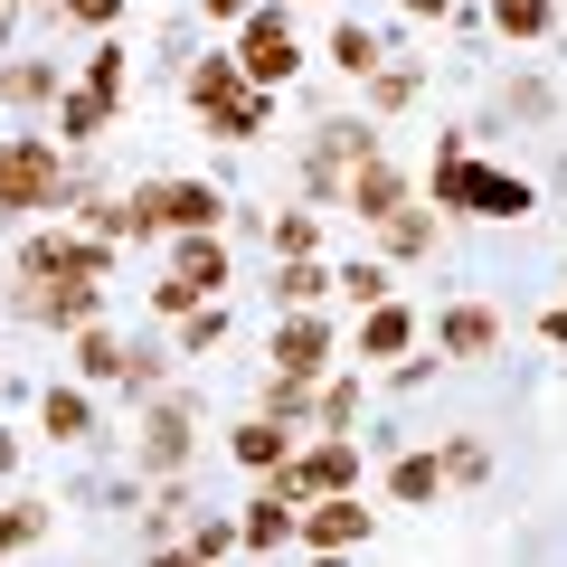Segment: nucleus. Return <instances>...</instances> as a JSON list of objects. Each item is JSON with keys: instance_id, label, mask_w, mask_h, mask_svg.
<instances>
[{"instance_id": "nucleus-1", "label": "nucleus", "mask_w": 567, "mask_h": 567, "mask_svg": "<svg viewBox=\"0 0 567 567\" xmlns=\"http://www.w3.org/2000/svg\"><path fill=\"white\" fill-rule=\"evenodd\" d=\"M181 227H218V189L208 181H142L123 199L114 237H181Z\"/></svg>"}, {"instance_id": "nucleus-2", "label": "nucleus", "mask_w": 567, "mask_h": 567, "mask_svg": "<svg viewBox=\"0 0 567 567\" xmlns=\"http://www.w3.org/2000/svg\"><path fill=\"white\" fill-rule=\"evenodd\" d=\"M58 199H76L58 152L48 142H0V208H58Z\"/></svg>"}, {"instance_id": "nucleus-3", "label": "nucleus", "mask_w": 567, "mask_h": 567, "mask_svg": "<svg viewBox=\"0 0 567 567\" xmlns=\"http://www.w3.org/2000/svg\"><path fill=\"white\" fill-rule=\"evenodd\" d=\"M435 199L483 208V218H520V208H529V189H520V181H502V171H483L473 152H454V142H445V162H435Z\"/></svg>"}, {"instance_id": "nucleus-4", "label": "nucleus", "mask_w": 567, "mask_h": 567, "mask_svg": "<svg viewBox=\"0 0 567 567\" xmlns=\"http://www.w3.org/2000/svg\"><path fill=\"white\" fill-rule=\"evenodd\" d=\"M189 104H199L208 123H227V133H256V123H265V85H246V66H237V58L189 66Z\"/></svg>"}, {"instance_id": "nucleus-5", "label": "nucleus", "mask_w": 567, "mask_h": 567, "mask_svg": "<svg viewBox=\"0 0 567 567\" xmlns=\"http://www.w3.org/2000/svg\"><path fill=\"white\" fill-rule=\"evenodd\" d=\"M360 483V454L350 445H312V454H284L275 473H265V492H284V502H331V492Z\"/></svg>"}, {"instance_id": "nucleus-6", "label": "nucleus", "mask_w": 567, "mask_h": 567, "mask_svg": "<svg viewBox=\"0 0 567 567\" xmlns=\"http://www.w3.org/2000/svg\"><path fill=\"white\" fill-rule=\"evenodd\" d=\"M95 284L104 275H20V312L48 331H85L95 322Z\"/></svg>"}, {"instance_id": "nucleus-7", "label": "nucleus", "mask_w": 567, "mask_h": 567, "mask_svg": "<svg viewBox=\"0 0 567 567\" xmlns=\"http://www.w3.org/2000/svg\"><path fill=\"white\" fill-rule=\"evenodd\" d=\"M237 66H246V85H284L293 76V20H284V10H246Z\"/></svg>"}, {"instance_id": "nucleus-8", "label": "nucleus", "mask_w": 567, "mask_h": 567, "mask_svg": "<svg viewBox=\"0 0 567 567\" xmlns=\"http://www.w3.org/2000/svg\"><path fill=\"white\" fill-rule=\"evenodd\" d=\"M303 539L322 548V558H331V548H360V539H369V511L350 502V492H331V502H303Z\"/></svg>"}, {"instance_id": "nucleus-9", "label": "nucleus", "mask_w": 567, "mask_h": 567, "mask_svg": "<svg viewBox=\"0 0 567 567\" xmlns=\"http://www.w3.org/2000/svg\"><path fill=\"white\" fill-rule=\"evenodd\" d=\"M142 464H152V473H181L189 464V406L181 398H162L152 416H142Z\"/></svg>"}, {"instance_id": "nucleus-10", "label": "nucleus", "mask_w": 567, "mask_h": 567, "mask_svg": "<svg viewBox=\"0 0 567 567\" xmlns=\"http://www.w3.org/2000/svg\"><path fill=\"white\" fill-rule=\"evenodd\" d=\"M322 360H331V322H322V312H293V322L275 331V369H303V379H322Z\"/></svg>"}, {"instance_id": "nucleus-11", "label": "nucleus", "mask_w": 567, "mask_h": 567, "mask_svg": "<svg viewBox=\"0 0 567 567\" xmlns=\"http://www.w3.org/2000/svg\"><path fill=\"white\" fill-rule=\"evenodd\" d=\"M104 237H29V275H104Z\"/></svg>"}, {"instance_id": "nucleus-12", "label": "nucleus", "mask_w": 567, "mask_h": 567, "mask_svg": "<svg viewBox=\"0 0 567 567\" xmlns=\"http://www.w3.org/2000/svg\"><path fill=\"white\" fill-rule=\"evenodd\" d=\"M171 275L199 284V293H208V284H227V237H218V227H181V256H171Z\"/></svg>"}, {"instance_id": "nucleus-13", "label": "nucleus", "mask_w": 567, "mask_h": 567, "mask_svg": "<svg viewBox=\"0 0 567 567\" xmlns=\"http://www.w3.org/2000/svg\"><path fill=\"white\" fill-rule=\"evenodd\" d=\"M227 454H237L246 473H275L293 445H284V425H275V416H256V425H237V435H227Z\"/></svg>"}, {"instance_id": "nucleus-14", "label": "nucleus", "mask_w": 567, "mask_h": 567, "mask_svg": "<svg viewBox=\"0 0 567 567\" xmlns=\"http://www.w3.org/2000/svg\"><path fill=\"white\" fill-rule=\"evenodd\" d=\"M341 189H350V199H360V208H369V218H388V208H398V199H406V181H398V171H388V162H379V152H369V162H360V171H350V181H341Z\"/></svg>"}, {"instance_id": "nucleus-15", "label": "nucleus", "mask_w": 567, "mask_h": 567, "mask_svg": "<svg viewBox=\"0 0 567 567\" xmlns=\"http://www.w3.org/2000/svg\"><path fill=\"white\" fill-rule=\"evenodd\" d=\"M293 529H303V520H293V502H284V492H265V502L237 520V539H246V548H284Z\"/></svg>"}, {"instance_id": "nucleus-16", "label": "nucleus", "mask_w": 567, "mask_h": 567, "mask_svg": "<svg viewBox=\"0 0 567 567\" xmlns=\"http://www.w3.org/2000/svg\"><path fill=\"white\" fill-rule=\"evenodd\" d=\"M39 416H48V435H58V445H85V435H95V406H85L76 388H48Z\"/></svg>"}, {"instance_id": "nucleus-17", "label": "nucleus", "mask_w": 567, "mask_h": 567, "mask_svg": "<svg viewBox=\"0 0 567 567\" xmlns=\"http://www.w3.org/2000/svg\"><path fill=\"white\" fill-rule=\"evenodd\" d=\"M379 246H388V256H425V246H435V218H425V208H388V218H379Z\"/></svg>"}, {"instance_id": "nucleus-18", "label": "nucleus", "mask_w": 567, "mask_h": 567, "mask_svg": "<svg viewBox=\"0 0 567 567\" xmlns=\"http://www.w3.org/2000/svg\"><path fill=\"white\" fill-rule=\"evenodd\" d=\"M406 331H416V322H406L398 303H379V312L360 322V350H369V360H406Z\"/></svg>"}, {"instance_id": "nucleus-19", "label": "nucleus", "mask_w": 567, "mask_h": 567, "mask_svg": "<svg viewBox=\"0 0 567 567\" xmlns=\"http://www.w3.org/2000/svg\"><path fill=\"white\" fill-rule=\"evenodd\" d=\"M388 492H398V502H435V492H445V464H435V454H406V464L388 473Z\"/></svg>"}, {"instance_id": "nucleus-20", "label": "nucleus", "mask_w": 567, "mask_h": 567, "mask_svg": "<svg viewBox=\"0 0 567 567\" xmlns=\"http://www.w3.org/2000/svg\"><path fill=\"white\" fill-rule=\"evenodd\" d=\"M492 29H502V39H539V29H548V0H492Z\"/></svg>"}, {"instance_id": "nucleus-21", "label": "nucleus", "mask_w": 567, "mask_h": 567, "mask_svg": "<svg viewBox=\"0 0 567 567\" xmlns=\"http://www.w3.org/2000/svg\"><path fill=\"white\" fill-rule=\"evenodd\" d=\"M303 406H312V379H303V369H284V379L265 388V416H275V425H293Z\"/></svg>"}, {"instance_id": "nucleus-22", "label": "nucleus", "mask_w": 567, "mask_h": 567, "mask_svg": "<svg viewBox=\"0 0 567 567\" xmlns=\"http://www.w3.org/2000/svg\"><path fill=\"white\" fill-rule=\"evenodd\" d=\"M0 95H10V104H58V66H10Z\"/></svg>"}, {"instance_id": "nucleus-23", "label": "nucleus", "mask_w": 567, "mask_h": 567, "mask_svg": "<svg viewBox=\"0 0 567 567\" xmlns=\"http://www.w3.org/2000/svg\"><path fill=\"white\" fill-rule=\"evenodd\" d=\"M123 76H133V66H123V48H104V58L85 66V95H95L104 114H114V104H123Z\"/></svg>"}, {"instance_id": "nucleus-24", "label": "nucleus", "mask_w": 567, "mask_h": 567, "mask_svg": "<svg viewBox=\"0 0 567 567\" xmlns=\"http://www.w3.org/2000/svg\"><path fill=\"white\" fill-rule=\"evenodd\" d=\"M435 464H445V483H483V473H492V454L473 445V435H454V445H435Z\"/></svg>"}, {"instance_id": "nucleus-25", "label": "nucleus", "mask_w": 567, "mask_h": 567, "mask_svg": "<svg viewBox=\"0 0 567 567\" xmlns=\"http://www.w3.org/2000/svg\"><path fill=\"white\" fill-rule=\"evenodd\" d=\"M445 350H464V360H473V350H492V312H445Z\"/></svg>"}, {"instance_id": "nucleus-26", "label": "nucleus", "mask_w": 567, "mask_h": 567, "mask_svg": "<svg viewBox=\"0 0 567 567\" xmlns=\"http://www.w3.org/2000/svg\"><path fill=\"white\" fill-rule=\"evenodd\" d=\"M76 360H85V379H123V350L104 341L95 322H85V341H76Z\"/></svg>"}, {"instance_id": "nucleus-27", "label": "nucleus", "mask_w": 567, "mask_h": 567, "mask_svg": "<svg viewBox=\"0 0 567 567\" xmlns=\"http://www.w3.org/2000/svg\"><path fill=\"white\" fill-rule=\"evenodd\" d=\"M152 312H162V322H189V312H199V284L162 275V293H152Z\"/></svg>"}, {"instance_id": "nucleus-28", "label": "nucleus", "mask_w": 567, "mask_h": 567, "mask_svg": "<svg viewBox=\"0 0 567 567\" xmlns=\"http://www.w3.org/2000/svg\"><path fill=\"white\" fill-rule=\"evenodd\" d=\"M331 58H341L350 76H369V66H379V39H369V29H341V39H331Z\"/></svg>"}, {"instance_id": "nucleus-29", "label": "nucleus", "mask_w": 567, "mask_h": 567, "mask_svg": "<svg viewBox=\"0 0 567 567\" xmlns=\"http://www.w3.org/2000/svg\"><path fill=\"white\" fill-rule=\"evenodd\" d=\"M284 303H322V265H312V256L284 265Z\"/></svg>"}, {"instance_id": "nucleus-30", "label": "nucleus", "mask_w": 567, "mask_h": 567, "mask_svg": "<svg viewBox=\"0 0 567 567\" xmlns=\"http://www.w3.org/2000/svg\"><path fill=\"white\" fill-rule=\"evenodd\" d=\"M218 341H227V312H208V303H199V312L181 322V350H218Z\"/></svg>"}, {"instance_id": "nucleus-31", "label": "nucleus", "mask_w": 567, "mask_h": 567, "mask_svg": "<svg viewBox=\"0 0 567 567\" xmlns=\"http://www.w3.org/2000/svg\"><path fill=\"white\" fill-rule=\"evenodd\" d=\"M275 246H284V256H312V246H322V227L293 208V218H275Z\"/></svg>"}, {"instance_id": "nucleus-32", "label": "nucleus", "mask_w": 567, "mask_h": 567, "mask_svg": "<svg viewBox=\"0 0 567 567\" xmlns=\"http://www.w3.org/2000/svg\"><path fill=\"white\" fill-rule=\"evenodd\" d=\"M58 123H66V133H95V123H104V104L76 85V95H58Z\"/></svg>"}, {"instance_id": "nucleus-33", "label": "nucleus", "mask_w": 567, "mask_h": 567, "mask_svg": "<svg viewBox=\"0 0 567 567\" xmlns=\"http://www.w3.org/2000/svg\"><path fill=\"white\" fill-rule=\"evenodd\" d=\"M39 539V511H0V558H10V548H29Z\"/></svg>"}, {"instance_id": "nucleus-34", "label": "nucleus", "mask_w": 567, "mask_h": 567, "mask_svg": "<svg viewBox=\"0 0 567 567\" xmlns=\"http://www.w3.org/2000/svg\"><path fill=\"white\" fill-rule=\"evenodd\" d=\"M58 10H66V20H85V29H114L123 0H58Z\"/></svg>"}, {"instance_id": "nucleus-35", "label": "nucleus", "mask_w": 567, "mask_h": 567, "mask_svg": "<svg viewBox=\"0 0 567 567\" xmlns=\"http://www.w3.org/2000/svg\"><path fill=\"white\" fill-rule=\"evenodd\" d=\"M341 284H350V293H360V303H388V275H379V265H350Z\"/></svg>"}, {"instance_id": "nucleus-36", "label": "nucleus", "mask_w": 567, "mask_h": 567, "mask_svg": "<svg viewBox=\"0 0 567 567\" xmlns=\"http://www.w3.org/2000/svg\"><path fill=\"white\" fill-rule=\"evenodd\" d=\"M369 85H379V104H388V114H398V104L416 95V76H406V66H388V76H369Z\"/></svg>"}, {"instance_id": "nucleus-37", "label": "nucleus", "mask_w": 567, "mask_h": 567, "mask_svg": "<svg viewBox=\"0 0 567 567\" xmlns=\"http://www.w3.org/2000/svg\"><path fill=\"white\" fill-rule=\"evenodd\" d=\"M406 10H416V20H445V10H454V0H406Z\"/></svg>"}, {"instance_id": "nucleus-38", "label": "nucleus", "mask_w": 567, "mask_h": 567, "mask_svg": "<svg viewBox=\"0 0 567 567\" xmlns=\"http://www.w3.org/2000/svg\"><path fill=\"white\" fill-rule=\"evenodd\" d=\"M539 331H548V341H558V350H567V312H548V322H539Z\"/></svg>"}, {"instance_id": "nucleus-39", "label": "nucleus", "mask_w": 567, "mask_h": 567, "mask_svg": "<svg viewBox=\"0 0 567 567\" xmlns=\"http://www.w3.org/2000/svg\"><path fill=\"white\" fill-rule=\"evenodd\" d=\"M10 464H20V445H10V425H0V473H10Z\"/></svg>"}, {"instance_id": "nucleus-40", "label": "nucleus", "mask_w": 567, "mask_h": 567, "mask_svg": "<svg viewBox=\"0 0 567 567\" xmlns=\"http://www.w3.org/2000/svg\"><path fill=\"white\" fill-rule=\"evenodd\" d=\"M208 10H218V20H246V0H208Z\"/></svg>"}, {"instance_id": "nucleus-41", "label": "nucleus", "mask_w": 567, "mask_h": 567, "mask_svg": "<svg viewBox=\"0 0 567 567\" xmlns=\"http://www.w3.org/2000/svg\"><path fill=\"white\" fill-rule=\"evenodd\" d=\"M10 20H20V0H0V39H10Z\"/></svg>"}]
</instances>
